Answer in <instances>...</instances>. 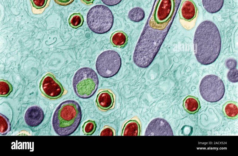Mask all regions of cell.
<instances>
[{"label": "cell", "instance_id": "obj_23", "mask_svg": "<svg viewBox=\"0 0 238 156\" xmlns=\"http://www.w3.org/2000/svg\"><path fill=\"white\" fill-rule=\"evenodd\" d=\"M227 78L231 82H237L238 80L237 69L235 68L230 69L227 74Z\"/></svg>", "mask_w": 238, "mask_h": 156}, {"label": "cell", "instance_id": "obj_28", "mask_svg": "<svg viewBox=\"0 0 238 156\" xmlns=\"http://www.w3.org/2000/svg\"><path fill=\"white\" fill-rule=\"evenodd\" d=\"M57 4L61 5H66L71 3L74 0H54Z\"/></svg>", "mask_w": 238, "mask_h": 156}, {"label": "cell", "instance_id": "obj_25", "mask_svg": "<svg viewBox=\"0 0 238 156\" xmlns=\"http://www.w3.org/2000/svg\"><path fill=\"white\" fill-rule=\"evenodd\" d=\"M101 136H113L115 135V130L112 127L108 126H105L100 133Z\"/></svg>", "mask_w": 238, "mask_h": 156}, {"label": "cell", "instance_id": "obj_22", "mask_svg": "<svg viewBox=\"0 0 238 156\" xmlns=\"http://www.w3.org/2000/svg\"><path fill=\"white\" fill-rule=\"evenodd\" d=\"M96 127L95 122L89 120L85 122L82 126V131L84 135H91L95 132Z\"/></svg>", "mask_w": 238, "mask_h": 156}, {"label": "cell", "instance_id": "obj_4", "mask_svg": "<svg viewBox=\"0 0 238 156\" xmlns=\"http://www.w3.org/2000/svg\"><path fill=\"white\" fill-rule=\"evenodd\" d=\"M98 82V75L95 71L89 67H83L74 74L73 87L78 96L82 98H88L96 91Z\"/></svg>", "mask_w": 238, "mask_h": 156}, {"label": "cell", "instance_id": "obj_11", "mask_svg": "<svg viewBox=\"0 0 238 156\" xmlns=\"http://www.w3.org/2000/svg\"><path fill=\"white\" fill-rule=\"evenodd\" d=\"M44 115L42 109L37 106L29 108L25 115L24 119L27 124L30 127H36L43 121Z\"/></svg>", "mask_w": 238, "mask_h": 156}, {"label": "cell", "instance_id": "obj_10", "mask_svg": "<svg viewBox=\"0 0 238 156\" xmlns=\"http://www.w3.org/2000/svg\"><path fill=\"white\" fill-rule=\"evenodd\" d=\"M115 97L113 93L108 89L100 91L95 100L96 105L101 110L106 111L114 108Z\"/></svg>", "mask_w": 238, "mask_h": 156}, {"label": "cell", "instance_id": "obj_13", "mask_svg": "<svg viewBox=\"0 0 238 156\" xmlns=\"http://www.w3.org/2000/svg\"><path fill=\"white\" fill-rule=\"evenodd\" d=\"M140 133V126L136 120L131 119L126 122L122 129L121 136H139Z\"/></svg>", "mask_w": 238, "mask_h": 156}, {"label": "cell", "instance_id": "obj_14", "mask_svg": "<svg viewBox=\"0 0 238 156\" xmlns=\"http://www.w3.org/2000/svg\"><path fill=\"white\" fill-rule=\"evenodd\" d=\"M183 106L184 110L188 113L194 114L198 112L201 106L198 98L188 95L183 100Z\"/></svg>", "mask_w": 238, "mask_h": 156}, {"label": "cell", "instance_id": "obj_6", "mask_svg": "<svg viewBox=\"0 0 238 156\" xmlns=\"http://www.w3.org/2000/svg\"><path fill=\"white\" fill-rule=\"evenodd\" d=\"M121 65V57L116 51L106 50L101 53L96 61V68L102 77L108 78L112 77L119 71Z\"/></svg>", "mask_w": 238, "mask_h": 156}, {"label": "cell", "instance_id": "obj_8", "mask_svg": "<svg viewBox=\"0 0 238 156\" xmlns=\"http://www.w3.org/2000/svg\"><path fill=\"white\" fill-rule=\"evenodd\" d=\"M39 88L42 94L50 99L60 97L64 91L61 83L50 73L42 77L40 83Z\"/></svg>", "mask_w": 238, "mask_h": 156}, {"label": "cell", "instance_id": "obj_19", "mask_svg": "<svg viewBox=\"0 0 238 156\" xmlns=\"http://www.w3.org/2000/svg\"><path fill=\"white\" fill-rule=\"evenodd\" d=\"M84 21L83 16L80 13H74L68 19V23L72 28L76 29L82 26Z\"/></svg>", "mask_w": 238, "mask_h": 156}, {"label": "cell", "instance_id": "obj_3", "mask_svg": "<svg viewBox=\"0 0 238 156\" xmlns=\"http://www.w3.org/2000/svg\"><path fill=\"white\" fill-rule=\"evenodd\" d=\"M81 118V108L78 102L71 100L64 101L59 105L53 114V129L59 136L70 135L77 129Z\"/></svg>", "mask_w": 238, "mask_h": 156}, {"label": "cell", "instance_id": "obj_26", "mask_svg": "<svg viewBox=\"0 0 238 156\" xmlns=\"http://www.w3.org/2000/svg\"><path fill=\"white\" fill-rule=\"evenodd\" d=\"M226 65L228 69H231L235 68L237 65V62L234 59L230 58L226 61Z\"/></svg>", "mask_w": 238, "mask_h": 156}, {"label": "cell", "instance_id": "obj_27", "mask_svg": "<svg viewBox=\"0 0 238 156\" xmlns=\"http://www.w3.org/2000/svg\"><path fill=\"white\" fill-rule=\"evenodd\" d=\"M105 5L112 6L116 5L121 2L122 0H101Z\"/></svg>", "mask_w": 238, "mask_h": 156}, {"label": "cell", "instance_id": "obj_20", "mask_svg": "<svg viewBox=\"0 0 238 156\" xmlns=\"http://www.w3.org/2000/svg\"><path fill=\"white\" fill-rule=\"evenodd\" d=\"M11 129V125L9 119L4 115L0 114V134H6Z\"/></svg>", "mask_w": 238, "mask_h": 156}, {"label": "cell", "instance_id": "obj_15", "mask_svg": "<svg viewBox=\"0 0 238 156\" xmlns=\"http://www.w3.org/2000/svg\"><path fill=\"white\" fill-rule=\"evenodd\" d=\"M110 41L113 47L123 48L127 44L128 36L122 31H116L111 34Z\"/></svg>", "mask_w": 238, "mask_h": 156}, {"label": "cell", "instance_id": "obj_7", "mask_svg": "<svg viewBox=\"0 0 238 156\" xmlns=\"http://www.w3.org/2000/svg\"><path fill=\"white\" fill-rule=\"evenodd\" d=\"M199 90L205 100L213 103L218 101L223 98L225 88L223 81L219 77L215 75H209L201 80Z\"/></svg>", "mask_w": 238, "mask_h": 156}, {"label": "cell", "instance_id": "obj_21", "mask_svg": "<svg viewBox=\"0 0 238 156\" xmlns=\"http://www.w3.org/2000/svg\"><path fill=\"white\" fill-rule=\"evenodd\" d=\"M12 91V84L7 80H0V96L7 97Z\"/></svg>", "mask_w": 238, "mask_h": 156}, {"label": "cell", "instance_id": "obj_24", "mask_svg": "<svg viewBox=\"0 0 238 156\" xmlns=\"http://www.w3.org/2000/svg\"><path fill=\"white\" fill-rule=\"evenodd\" d=\"M48 0H30L32 6L36 9H40L44 7Z\"/></svg>", "mask_w": 238, "mask_h": 156}, {"label": "cell", "instance_id": "obj_16", "mask_svg": "<svg viewBox=\"0 0 238 156\" xmlns=\"http://www.w3.org/2000/svg\"><path fill=\"white\" fill-rule=\"evenodd\" d=\"M222 111L227 118L236 119L238 118V103L232 101H228L223 105Z\"/></svg>", "mask_w": 238, "mask_h": 156}, {"label": "cell", "instance_id": "obj_29", "mask_svg": "<svg viewBox=\"0 0 238 156\" xmlns=\"http://www.w3.org/2000/svg\"><path fill=\"white\" fill-rule=\"evenodd\" d=\"M95 0H80L81 2L85 4L90 5L92 4Z\"/></svg>", "mask_w": 238, "mask_h": 156}, {"label": "cell", "instance_id": "obj_17", "mask_svg": "<svg viewBox=\"0 0 238 156\" xmlns=\"http://www.w3.org/2000/svg\"><path fill=\"white\" fill-rule=\"evenodd\" d=\"M224 0H202L203 6L208 12L213 13L218 12L222 8Z\"/></svg>", "mask_w": 238, "mask_h": 156}, {"label": "cell", "instance_id": "obj_9", "mask_svg": "<svg viewBox=\"0 0 238 156\" xmlns=\"http://www.w3.org/2000/svg\"><path fill=\"white\" fill-rule=\"evenodd\" d=\"M145 136H173L171 126L165 120L156 118L152 120L146 129Z\"/></svg>", "mask_w": 238, "mask_h": 156}, {"label": "cell", "instance_id": "obj_18", "mask_svg": "<svg viewBox=\"0 0 238 156\" xmlns=\"http://www.w3.org/2000/svg\"><path fill=\"white\" fill-rule=\"evenodd\" d=\"M128 16L131 21L135 22H139L144 18L145 13L141 8L135 7L130 11Z\"/></svg>", "mask_w": 238, "mask_h": 156}, {"label": "cell", "instance_id": "obj_1", "mask_svg": "<svg viewBox=\"0 0 238 156\" xmlns=\"http://www.w3.org/2000/svg\"><path fill=\"white\" fill-rule=\"evenodd\" d=\"M193 44L198 61L204 65L214 62L218 57L221 48V39L216 25L209 21L202 22L194 34Z\"/></svg>", "mask_w": 238, "mask_h": 156}, {"label": "cell", "instance_id": "obj_2", "mask_svg": "<svg viewBox=\"0 0 238 156\" xmlns=\"http://www.w3.org/2000/svg\"><path fill=\"white\" fill-rule=\"evenodd\" d=\"M181 0H155L142 33L166 37Z\"/></svg>", "mask_w": 238, "mask_h": 156}, {"label": "cell", "instance_id": "obj_12", "mask_svg": "<svg viewBox=\"0 0 238 156\" xmlns=\"http://www.w3.org/2000/svg\"><path fill=\"white\" fill-rule=\"evenodd\" d=\"M197 9L192 0H184L179 10L180 18L190 21L196 16Z\"/></svg>", "mask_w": 238, "mask_h": 156}, {"label": "cell", "instance_id": "obj_5", "mask_svg": "<svg viewBox=\"0 0 238 156\" xmlns=\"http://www.w3.org/2000/svg\"><path fill=\"white\" fill-rule=\"evenodd\" d=\"M113 16L110 9L102 5H95L89 10L87 16V22L90 29L94 33L103 34L112 28Z\"/></svg>", "mask_w": 238, "mask_h": 156}]
</instances>
